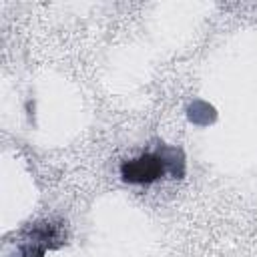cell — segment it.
<instances>
[{"label": "cell", "mask_w": 257, "mask_h": 257, "mask_svg": "<svg viewBox=\"0 0 257 257\" xmlns=\"http://www.w3.org/2000/svg\"><path fill=\"white\" fill-rule=\"evenodd\" d=\"M163 173V161L155 155H145L122 165V177L128 183H149Z\"/></svg>", "instance_id": "cell-1"}]
</instances>
